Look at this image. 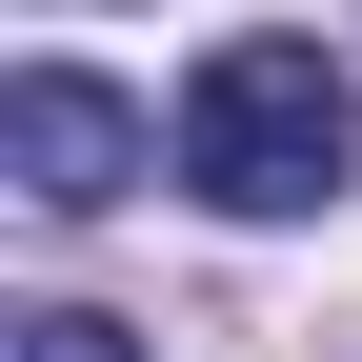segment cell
<instances>
[{
  "instance_id": "cell-1",
  "label": "cell",
  "mask_w": 362,
  "mask_h": 362,
  "mask_svg": "<svg viewBox=\"0 0 362 362\" xmlns=\"http://www.w3.org/2000/svg\"><path fill=\"white\" fill-rule=\"evenodd\" d=\"M161 141H181V181H202L221 221H322L362 181V81L322 61V40H221Z\"/></svg>"
},
{
  "instance_id": "cell-2",
  "label": "cell",
  "mask_w": 362,
  "mask_h": 362,
  "mask_svg": "<svg viewBox=\"0 0 362 362\" xmlns=\"http://www.w3.org/2000/svg\"><path fill=\"white\" fill-rule=\"evenodd\" d=\"M161 161H181V141L121 101V81H81V61H21V81H0V181H21L40 221H101V202H141Z\"/></svg>"
},
{
  "instance_id": "cell-3",
  "label": "cell",
  "mask_w": 362,
  "mask_h": 362,
  "mask_svg": "<svg viewBox=\"0 0 362 362\" xmlns=\"http://www.w3.org/2000/svg\"><path fill=\"white\" fill-rule=\"evenodd\" d=\"M21 362H141V322H101V302H40V322H0Z\"/></svg>"
}]
</instances>
